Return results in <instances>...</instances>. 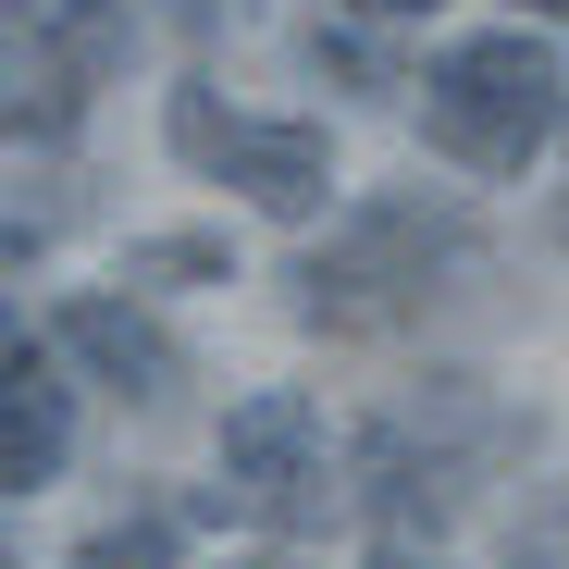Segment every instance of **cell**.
I'll use <instances>...</instances> for the list:
<instances>
[{
	"label": "cell",
	"instance_id": "12",
	"mask_svg": "<svg viewBox=\"0 0 569 569\" xmlns=\"http://www.w3.org/2000/svg\"><path fill=\"white\" fill-rule=\"evenodd\" d=\"M223 569H284V557H223Z\"/></svg>",
	"mask_w": 569,
	"mask_h": 569
},
{
	"label": "cell",
	"instance_id": "1",
	"mask_svg": "<svg viewBox=\"0 0 569 569\" xmlns=\"http://www.w3.org/2000/svg\"><path fill=\"white\" fill-rule=\"evenodd\" d=\"M470 260V211L421 199V186H397V199H359L310 260H298V322L310 335H397L446 298V272Z\"/></svg>",
	"mask_w": 569,
	"mask_h": 569
},
{
	"label": "cell",
	"instance_id": "11",
	"mask_svg": "<svg viewBox=\"0 0 569 569\" xmlns=\"http://www.w3.org/2000/svg\"><path fill=\"white\" fill-rule=\"evenodd\" d=\"M347 13H371V26H421V13H446V0H347Z\"/></svg>",
	"mask_w": 569,
	"mask_h": 569
},
{
	"label": "cell",
	"instance_id": "13",
	"mask_svg": "<svg viewBox=\"0 0 569 569\" xmlns=\"http://www.w3.org/2000/svg\"><path fill=\"white\" fill-rule=\"evenodd\" d=\"M520 13H569V0H520Z\"/></svg>",
	"mask_w": 569,
	"mask_h": 569
},
{
	"label": "cell",
	"instance_id": "4",
	"mask_svg": "<svg viewBox=\"0 0 569 569\" xmlns=\"http://www.w3.org/2000/svg\"><path fill=\"white\" fill-rule=\"evenodd\" d=\"M223 496H236L248 520H272V532L322 520V496H335V446H322V409H310L298 385H260V397L223 409Z\"/></svg>",
	"mask_w": 569,
	"mask_h": 569
},
{
	"label": "cell",
	"instance_id": "14",
	"mask_svg": "<svg viewBox=\"0 0 569 569\" xmlns=\"http://www.w3.org/2000/svg\"><path fill=\"white\" fill-rule=\"evenodd\" d=\"M385 569H433V557H385Z\"/></svg>",
	"mask_w": 569,
	"mask_h": 569
},
{
	"label": "cell",
	"instance_id": "3",
	"mask_svg": "<svg viewBox=\"0 0 569 569\" xmlns=\"http://www.w3.org/2000/svg\"><path fill=\"white\" fill-rule=\"evenodd\" d=\"M161 137H173L186 173L236 186V199L272 211V223H310V211L335 199V137H322V124H260V112H223L211 87H173V100H161Z\"/></svg>",
	"mask_w": 569,
	"mask_h": 569
},
{
	"label": "cell",
	"instance_id": "9",
	"mask_svg": "<svg viewBox=\"0 0 569 569\" xmlns=\"http://www.w3.org/2000/svg\"><path fill=\"white\" fill-rule=\"evenodd\" d=\"M74 569H173V532L161 520H124V532H87Z\"/></svg>",
	"mask_w": 569,
	"mask_h": 569
},
{
	"label": "cell",
	"instance_id": "8",
	"mask_svg": "<svg viewBox=\"0 0 569 569\" xmlns=\"http://www.w3.org/2000/svg\"><path fill=\"white\" fill-rule=\"evenodd\" d=\"M124 284H236V236L223 223H173L124 248Z\"/></svg>",
	"mask_w": 569,
	"mask_h": 569
},
{
	"label": "cell",
	"instance_id": "6",
	"mask_svg": "<svg viewBox=\"0 0 569 569\" xmlns=\"http://www.w3.org/2000/svg\"><path fill=\"white\" fill-rule=\"evenodd\" d=\"M50 347L87 371V385H112V397H137V409H161L173 385H186V347L137 310V298H74L62 322H50Z\"/></svg>",
	"mask_w": 569,
	"mask_h": 569
},
{
	"label": "cell",
	"instance_id": "15",
	"mask_svg": "<svg viewBox=\"0 0 569 569\" xmlns=\"http://www.w3.org/2000/svg\"><path fill=\"white\" fill-rule=\"evenodd\" d=\"M0 569H13V557H0Z\"/></svg>",
	"mask_w": 569,
	"mask_h": 569
},
{
	"label": "cell",
	"instance_id": "10",
	"mask_svg": "<svg viewBox=\"0 0 569 569\" xmlns=\"http://www.w3.org/2000/svg\"><path fill=\"white\" fill-rule=\"evenodd\" d=\"M13 371H38V335H26V310L0 298V385H13Z\"/></svg>",
	"mask_w": 569,
	"mask_h": 569
},
{
	"label": "cell",
	"instance_id": "7",
	"mask_svg": "<svg viewBox=\"0 0 569 569\" xmlns=\"http://www.w3.org/2000/svg\"><path fill=\"white\" fill-rule=\"evenodd\" d=\"M62 458H74V397L50 371H13V385H0V496L62 483Z\"/></svg>",
	"mask_w": 569,
	"mask_h": 569
},
{
	"label": "cell",
	"instance_id": "2",
	"mask_svg": "<svg viewBox=\"0 0 569 569\" xmlns=\"http://www.w3.org/2000/svg\"><path fill=\"white\" fill-rule=\"evenodd\" d=\"M557 124H569V74H557V50L520 38V26L458 38V50H433V74H421V137H433L458 173H532V161L557 149Z\"/></svg>",
	"mask_w": 569,
	"mask_h": 569
},
{
	"label": "cell",
	"instance_id": "5",
	"mask_svg": "<svg viewBox=\"0 0 569 569\" xmlns=\"http://www.w3.org/2000/svg\"><path fill=\"white\" fill-rule=\"evenodd\" d=\"M87 100H100V74L62 38V13H0V137L50 149V137L87 124Z\"/></svg>",
	"mask_w": 569,
	"mask_h": 569
}]
</instances>
